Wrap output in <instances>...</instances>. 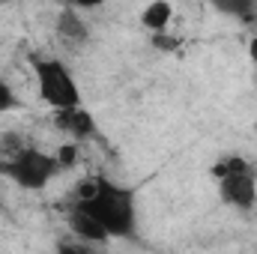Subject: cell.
<instances>
[{
    "mask_svg": "<svg viewBox=\"0 0 257 254\" xmlns=\"http://www.w3.org/2000/svg\"><path fill=\"white\" fill-rule=\"evenodd\" d=\"M69 230H72V236L75 239H81V242H90V245H102V242H108L111 236L90 218V215H84L81 209H69Z\"/></svg>",
    "mask_w": 257,
    "mask_h": 254,
    "instance_id": "6",
    "label": "cell"
},
{
    "mask_svg": "<svg viewBox=\"0 0 257 254\" xmlns=\"http://www.w3.org/2000/svg\"><path fill=\"white\" fill-rule=\"evenodd\" d=\"M0 171H3L15 186H21V189H27V191H39L57 177L60 165H57V156H48V153H42V150H36V147H27V150L18 153L15 159L3 162Z\"/></svg>",
    "mask_w": 257,
    "mask_h": 254,
    "instance_id": "4",
    "label": "cell"
},
{
    "mask_svg": "<svg viewBox=\"0 0 257 254\" xmlns=\"http://www.w3.org/2000/svg\"><path fill=\"white\" fill-rule=\"evenodd\" d=\"M57 126L63 129L69 138H75V141H87L96 132V120L90 117V111L72 108V111H60L57 114Z\"/></svg>",
    "mask_w": 257,
    "mask_h": 254,
    "instance_id": "5",
    "label": "cell"
},
{
    "mask_svg": "<svg viewBox=\"0 0 257 254\" xmlns=\"http://www.w3.org/2000/svg\"><path fill=\"white\" fill-rule=\"evenodd\" d=\"M57 254H102V251H99L96 245L81 242V239L72 236V242H60V245H57Z\"/></svg>",
    "mask_w": 257,
    "mask_h": 254,
    "instance_id": "9",
    "label": "cell"
},
{
    "mask_svg": "<svg viewBox=\"0 0 257 254\" xmlns=\"http://www.w3.org/2000/svg\"><path fill=\"white\" fill-rule=\"evenodd\" d=\"M171 15H174V6H171V3H153V6L144 9L141 24L150 27V30H156V33H162V30L171 24Z\"/></svg>",
    "mask_w": 257,
    "mask_h": 254,
    "instance_id": "8",
    "label": "cell"
},
{
    "mask_svg": "<svg viewBox=\"0 0 257 254\" xmlns=\"http://www.w3.org/2000/svg\"><path fill=\"white\" fill-rule=\"evenodd\" d=\"M72 209H81L84 215H90L114 239L132 236L135 233V224H138V209H135V194H132V189L114 183V180H105V177H96V180L81 183Z\"/></svg>",
    "mask_w": 257,
    "mask_h": 254,
    "instance_id": "1",
    "label": "cell"
},
{
    "mask_svg": "<svg viewBox=\"0 0 257 254\" xmlns=\"http://www.w3.org/2000/svg\"><path fill=\"white\" fill-rule=\"evenodd\" d=\"M251 54H254V60H257V39L251 42Z\"/></svg>",
    "mask_w": 257,
    "mask_h": 254,
    "instance_id": "11",
    "label": "cell"
},
{
    "mask_svg": "<svg viewBox=\"0 0 257 254\" xmlns=\"http://www.w3.org/2000/svg\"><path fill=\"white\" fill-rule=\"evenodd\" d=\"M15 108H18V96H15V90H12L6 81H0V114L15 111Z\"/></svg>",
    "mask_w": 257,
    "mask_h": 254,
    "instance_id": "10",
    "label": "cell"
},
{
    "mask_svg": "<svg viewBox=\"0 0 257 254\" xmlns=\"http://www.w3.org/2000/svg\"><path fill=\"white\" fill-rule=\"evenodd\" d=\"M57 33H60L63 39H69V42H84V39H87V24H84V18H81L78 12L63 9L60 18H57Z\"/></svg>",
    "mask_w": 257,
    "mask_h": 254,
    "instance_id": "7",
    "label": "cell"
},
{
    "mask_svg": "<svg viewBox=\"0 0 257 254\" xmlns=\"http://www.w3.org/2000/svg\"><path fill=\"white\" fill-rule=\"evenodd\" d=\"M33 75H36V90L39 99L45 105H51L57 114L60 111H72L81 108V90L75 75L69 72V66L63 60H36L33 63Z\"/></svg>",
    "mask_w": 257,
    "mask_h": 254,
    "instance_id": "3",
    "label": "cell"
},
{
    "mask_svg": "<svg viewBox=\"0 0 257 254\" xmlns=\"http://www.w3.org/2000/svg\"><path fill=\"white\" fill-rule=\"evenodd\" d=\"M212 177L218 180V194L227 206L233 209H254L257 203V171L254 165L242 156H224L221 162H215Z\"/></svg>",
    "mask_w": 257,
    "mask_h": 254,
    "instance_id": "2",
    "label": "cell"
}]
</instances>
